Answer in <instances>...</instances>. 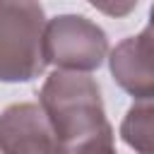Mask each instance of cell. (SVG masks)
Wrapping results in <instances>:
<instances>
[{
    "label": "cell",
    "instance_id": "obj_2",
    "mask_svg": "<svg viewBox=\"0 0 154 154\" xmlns=\"http://www.w3.org/2000/svg\"><path fill=\"white\" fill-rule=\"evenodd\" d=\"M46 24L36 0H0V82H29L43 72Z\"/></svg>",
    "mask_w": 154,
    "mask_h": 154
},
{
    "label": "cell",
    "instance_id": "obj_8",
    "mask_svg": "<svg viewBox=\"0 0 154 154\" xmlns=\"http://www.w3.org/2000/svg\"><path fill=\"white\" fill-rule=\"evenodd\" d=\"M70 154H118L116 147H113V140H106V142H94V144H87L82 149H75Z\"/></svg>",
    "mask_w": 154,
    "mask_h": 154
},
{
    "label": "cell",
    "instance_id": "obj_3",
    "mask_svg": "<svg viewBox=\"0 0 154 154\" xmlns=\"http://www.w3.org/2000/svg\"><path fill=\"white\" fill-rule=\"evenodd\" d=\"M46 63L67 72H91L108 55L106 31L82 14H60L46 24Z\"/></svg>",
    "mask_w": 154,
    "mask_h": 154
},
{
    "label": "cell",
    "instance_id": "obj_5",
    "mask_svg": "<svg viewBox=\"0 0 154 154\" xmlns=\"http://www.w3.org/2000/svg\"><path fill=\"white\" fill-rule=\"evenodd\" d=\"M111 75L135 101L154 96V31L147 26L137 36L123 38L108 55Z\"/></svg>",
    "mask_w": 154,
    "mask_h": 154
},
{
    "label": "cell",
    "instance_id": "obj_1",
    "mask_svg": "<svg viewBox=\"0 0 154 154\" xmlns=\"http://www.w3.org/2000/svg\"><path fill=\"white\" fill-rule=\"evenodd\" d=\"M38 106L43 108L63 154L94 142L113 140V128L106 120L99 84L87 72L55 70L46 77Z\"/></svg>",
    "mask_w": 154,
    "mask_h": 154
},
{
    "label": "cell",
    "instance_id": "obj_7",
    "mask_svg": "<svg viewBox=\"0 0 154 154\" xmlns=\"http://www.w3.org/2000/svg\"><path fill=\"white\" fill-rule=\"evenodd\" d=\"M87 2H89L91 7H96L99 12H103V14L120 19V17H128V14L137 7L140 0H87Z\"/></svg>",
    "mask_w": 154,
    "mask_h": 154
},
{
    "label": "cell",
    "instance_id": "obj_4",
    "mask_svg": "<svg viewBox=\"0 0 154 154\" xmlns=\"http://www.w3.org/2000/svg\"><path fill=\"white\" fill-rule=\"evenodd\" d=\"M0 154H63L38 103H12L0 113Z\"/></svg>",
    "mask_w": 154,
    "mask_h": 154
},
{
    "label": "cell",
    "instance_id": "obj_6",
    "mask_svg": "<svg viewBox=\"0 0 154 154\" xmlns=\"http://www.w3.org/2000/svg\"><path fill=\"white\" fill-rule=\"evenodd\" d=\"M123 142L137 154H154V96L135 101L123 123H120Z\"/></svg>",
    "mask_w": 154,
    "mask_h": 154
},
{
    "label": "cell",
    "instance_id": "obj_9",
    "mask_svg": "<svg viewBox=\"0 0 154 154\" xmlns=\"http://www.w3.org/2000/svg\"><path fill=\"white\" fill-rule=\"evenodd\" d=\"M147 26H149V29L154 31V5L149 7V24H147Z\"/></svg>",
    "mask_w": 154,
    "mask_h": 154
}]
</instances>
